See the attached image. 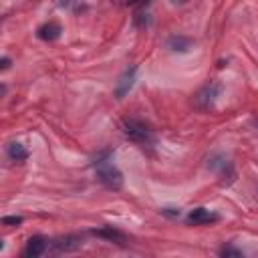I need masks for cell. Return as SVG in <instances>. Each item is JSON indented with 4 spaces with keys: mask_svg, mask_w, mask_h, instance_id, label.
Listing matches in <instances>:
<instances>
[{
    "mask_svg": "<svg viewBox=\"0 0 258 258\" xmlns=\"http://www.w3.org/2000/svg\"><path fill=\"white\" fill-rule=\"evenodd\" d=\"M159 212H161V216H167V218H179L181 216L179 208H161Z\"/></svg>",
    "mask_w": 258,
    "mask_h": 258,
    "instance_id": "5bb4252c",
    "label": "cell"
},
{
    "mask_svg": "<svg viewBox=\"0 0 258 258\" xmlns=\"http://www.w3.org/2000/svg\"><path fill=\"white\" fill-rule=\"evenodd\" d=\"M2 224H6V226H18V224H22V216H4L2 218Z\"/></svg>",
    "mask_w": 258,
    "mask_h": 258,
    "instance_id": "9a60e30c",
    "label": "cell"
},
{
    "mask_svg": "<svg viewBox=\"0 0 258 258\" xmlns=\"http://www.w3.org/2000/svg\"><path fill=\"white\" fill-rule=\"evenodd\" d=\"M97 167V179L107 187V189H121L123 187V173L115 167V165H111V163H99V165H95Z\"/></svg>",
    "mask_w": 258,
    "mask_h": 258,
    "instance_id": "3957f363",
    "label": "cell"
},
{
    "mask_svg": "<svg viewBox=\"0 0 258 258\" xmlns=\"http://www.w3.org/2000/svg\"><path fill=\"white\" fill-rule=\"evenodd\" d=\"M133 24H135L137 28L149 26V14H147V12H137V14L133 16Z\"/></svg>",
    "mask_w": 258,
    "mask_h": 258,
    "instance_id": "7c38bea8",
    "label": "cell"
},
{
    "mask_svg": "<svg viewBox=\"0 0 258 258\" xmlns=\"http://www.w3.org/2000/svg\"><path fill=\"white\" fill-rule=\"evenodd\" d=\"M141 2H147V0H123L125 6H135V4H141Z\"/></svg>",
    "mask_w": 258,
    "mask_h": 258,
    "instance_id": "ac0fdd59",
    "label": "cell"
},
{
    "mask_svg": "<svg viewBox=\"0 0 258 258\" xmlns=\"http://www.w3.org/2000/svg\"><path fill=\"white\" fill-rule=\"evenodd\" d=\"M121 129H123V135H125L131 143H135V145H139V147H151V145L155 143L153 131H151L143 121H139V119H125V121L121 123Z\"/></svg>",
    "mask_w": 258,
    "mask_h": 258,
    "instance_id": "6da1fadb",
    "label": "cell"
},
{
    "mask_svg": "<svg viewBox=\"0 0 258 258\" xmlns=\"http://www.w3.org/2000/svg\"><path fill=\"white\" fill-rule=\"evenodd\" d=\"M220 93H222V85L216 83V81H210V83H206V85L196 93L194 103H196L198 109H202V111H210V109H214V105H216Z\"/></svg>",
    "mask_w": 258,
    "mask_h": 258,
    "instance_id": "7a4b0ae2",
    "label": "cell"
},
{
    "mask_svg": "<svg viewBox=\"0 0 258 258\" xmlns=\"http://www.w3.org/2000/svg\"><path fill=\"white\" fill-rule=\"evenodd\" d=\"M135 75H137V67L131 64V67L119 77V81H117V85H115V99H123V97L131 91V87H133V83H135Z\"/></svg>",
    "mask_w": 258,
    "mask_h": 258,
    "instance_id": "277c9868",
    "label": "cell"
},
{
    "mask_svg": "<svg viewBox=\"0 0 258 258\" xmlns=\"http://www.w3.org/2000/svg\"><path fill=\"white\" fill-rule=\"evenodd\" d=\"M83 246V238L77 234H69V236H60L52 242V248L56 252H75Z\"/></svg>",
    "mask_w": 258,
    "mask_h": 258,
    "instance_id": "52a82bcc",
    "label": "cell"
},
{
    "mask_svg": "<svg viewBox=\"0 0 258 258\" xmlns=\"http://www.w3.org/2000/svg\"><path fill=\"white\" fill-rule=\"evenodd\" d=\"M77 2H79V0H58V6H60V8H73Z\"/></svg>",
    "mask_w": 258,
    "mask_h": 258,
    "instance_id": "2e32d148",
    "label": "cell"
},
{
    "mask_svg": "<svg viewBox=\"0 0 258 258\" xmlns=\"http://www.w3.org/2000/svg\"><path fill=\"white\" fill-rule=\"evenodd\" d=\"M60 32H62V28H60L58 22H44V24H40V26L36 28V36H38L40 40H44V42L56 40V38L60 36Z\"/></svg>",
    "mask_w": 258,
    "mask_h": 258,
    "instance_id": "9c48e42d",
    "label": "cell"
},
{
    "mask_svg": "<svg viewBox=\"0 0 258 258\" xmlns=\"http://www.w3.org/2000/svg\"><path fill=\"white\" fill-rule=\"evenodd\" d=\"M8 67H10V58H8V56H2V60H0V69L6 71Z\"/></svg>",
    "mask_w": 258,
    "mask_h": 258,
    "instance_id": "e0dca14e",
    "label": "cell"
},
{
    "mask_svg": "<svg viewBox=\"0 0 258 258\" xmlns=\"http://www.w3.org/2000/svg\"><path fill=\"white\" fill-rule=\"evenodd\" d=\"M48 248V240L42 238V236H32L26 240V246H24V258H38L44 254V250Z\"/></svg>",
    "mask_w": 258,
    "mask_h": 258,
    "instance_id": "8992f818",
    "label": "cell"
},
{
    "mask_svg": "<svg viewBox=\"0 0 258 258\" xmlns=\"http://www.w3.org/2000/svg\"><path fill=\"white\" fill-rule=\"evenodd\" d=\"M220 256H236V258H240V256H244V252L238 250V248H234V246H224L220 250Z\"/></svg>",
    "mask_w": 258,
    "mask_h": 258,
    "instance_id": "4fadbf2b",
    "label": "cell"
},
{
    "mask_svg": "<svg viewBox=\"0 0 258 258\" xmlns=\"http://www.w3.org/2000/svg\"><path fill=\"white\" fill-rule=\"evenodd\" d=\"M91 234L97 236V238H105V240H109V242H115V244H127V236H125L121 230L113 228V226H103V228H99V230H93Z\"/></svg>",
    "mask_w": 258,
    "mask_h": 258,
    "instance_id": "ba28073f",
    "label": "cell"
},
{
    "mask_svg": "<svg viewBox=\"0 0 258 258\" xmlns=\"http://www.w3.org/2000/svg\"><path fill=\"white\" fill-rule=\"evenodd\" d=\"M6 153H8V157H10L12 161H16V163H22V161L28 159V149H26L22 143H16V141L8 145Z\"/></svg>",
    "mask_w": 258,
    "mask_h": 258,
    "instance_id": "8fae6325",
    "label": "cell"
},
{
    "mask_svg": "<svg viewBox=\"0 0 258 258\" xmlns=\"http://www.w3.org/2000/svg\"><path fill=\"white\" fill-rule=\"evenodd\" d=\"M220 216L216 212H210L206 208H196L187 214L185 218V224L187 226H202V224H212V222H218Z\"/></svg>",
    "mask_w": 258,
    "mask_h": 258,
    "instance_id": "5b68a950",
    "label": "cell"
},
{
    "mask_svg": "<svg viewBox=\"0 0 258 258\" xmlns=\"http://www.w3.org/2000/svg\"><path fill=\"white\" fill-rule=\"evenodd\" d=\"M171 2H173V4H183L185 0H171Z\"/></svg>",
    "mask_w": 258,
    "mask_h": 258,
    "instance_id": "d6986e66",
    "label": "cell"
},
{
    "mask_svg": "<svg viewBox=\"0 0 258 258\" xmlns=\"http://www.w3.org/2000/svg\"><path fill=\"white\" fill-rule=\"evenodd\" d=\"M191 46H194V40H191L189 36L173 34V36L167 38V48L173 50V52H187Z\"/></svg>",
    "mask_w": 258,
    "mask_h": 258,
    "instance_id": "30bf717a",
    "label": "cell"
}]
</instances>
